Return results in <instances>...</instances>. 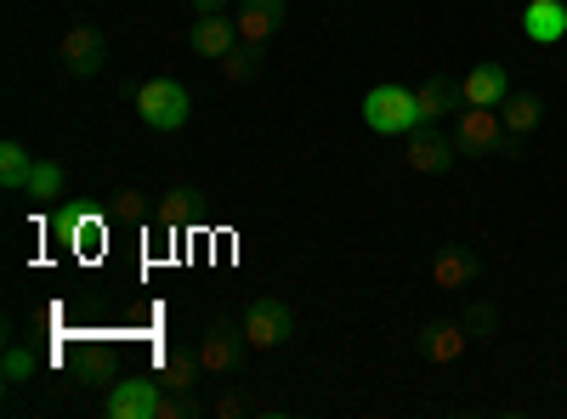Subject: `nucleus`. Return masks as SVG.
Masks as SVG:
<instances>
[{"instance_id": "nucleus-2", "label": "nucleus", "mask_w": 567, "mask_h": 419, "mask_svg": "<svg viewBox=\"0 0 567 419\" xmlns=\"http://www.w3.org/2000/svg\"><path fill=\"white\" fill-rule=\"evenodd\" d=\"M136 114H142V125H154V130H182L187 125V85L148 80L136 91Z\"/></svg>"}, {"instance_id": "nucleus-25", "label": "nucleus", "mask_w": 567, "mask_h": 419, "mask_svg": "<svg viewBox=\"0 0 567 419\" xmlns=\"http://www.w3.org/2000/svg\"><path fill=\"white\" fill-rule=\"evenodd\" d=\"M194 7H199V18H205V12H221V0H194Z\"/></svg>"}, {"instance_id": "nucleus-19", "label": "nucleus", "mask_w": 567, "mask_h": 419, "mask_svg": "<svg viewBox=\"0 0 567 419\" xmlns=\"http://www.w3.org/2000/svg\"><path fill=\"white\" fill-rule=\"evenodd\" d=\"M414 103H420V119H443V108H449V85H443V80L414 85Z\"/></svg>"}, {"instance_id": "nucleus-24", "label": "nucleus", "mask_w": 567, "mask_h": 419, "mask_svg": "<svg viewBox=\"0 0 567 419\" xmlns=\"http://www.w3.org/2000/svg\"><path fill=\"white\" fill-rule=\"evenodd\" d=\"M216 413H221V419H233V413H245V402H239V397H221V402H216Z\"/></svg>"}, {"instance_id": "nucleus-5", "label": "nucleus", "mask_w": 567, "mask_h": 419, "mask_svg": "<svg viewBox=\"0 0 567 419\" xmlns=\"http://www.w3.org/2000/svg\"><path fill=\"white\" fill-rule=\"evenodd\" d=\"M109 413H114V419H154V413H159V380L125 375V380L109 391Z\"/></svg>"}, {"instance_id": "nucleus-17", "label": "nucleus", "mask_w": 567, "mask_h": 419, "mask_svg": "<svg viewBox=\"0 0 567 419\" xmlns=\"http://www.w3.org/2000/svg\"><path fill=\"white\" fill-rule=\"evenodd\" d=\"M432 277L443 290H460V284H471V255H460V250H443L437 255V266H432Z\"/></svg>"}, {"instance_id": "nucleus-21", "label": "nucleus", "mask_w": 567, "mask_h": 419, "mask_svg": "<svg viewBox=\"0 0 567 419\" xmlns=\"http://www.w3.org/2000/svg\"><path fill=\"white\" fill-rule=\"evenodd\" d=\"M29 375H34V357H29L23 346H12V352H7V380H12V386H23Z\"/></svg>"}, {"instance_id": "nucleus-1", "label": "nucleus", "mask_w": 567, "mask_h": 419, "mask_svg": "<svg viewBox=\"0 0 567 419\" xmlns=\"http://www.w3.org/2000/svg\"><path fill=\"white\" fill-rule=\"evenodd\" d=\"M363 125L381 136H414L425 119H420V103L409 85H374L363 97Z\"/></svg>"}, {"instance_id": "nucleus-15", "label": "nucleus", "mask_w": 567, "mask_h": 419, "mask_svg": "<svg viewBox=\"0 0 567 419\" xmlns=\"http://www.w3.org/2000/svg\"><path fill=\"white\" fill-rule=\"evenodd\" d=\"M465 352V329L460 323H443V329H425V357L432 363H454Z\"/></svg>"}, {"instance_id": "nucleus-12", "label": "nucleus", "mask_w": 567, "mask_h": 419, "mask_svg": "<svg viewBox=\"0 0 567 419\" xmlns=\"http://www.w3.org/2000/svg\"><path fill=\"white\" fill-rule=\"evenodd\" d=\"M278 18H284L278 0H250V7L239 12V45H261L278 29Z\"/></svg>"}, {"instance_id": "nucleus-4", "label": "nucleus", "mask_w": 567, "mask_h": 419, "mask_svg": "<svg viewBox=\"0 0 567 419\" xmlns=\"http://www.w3.org/2000/svg\"><path fill=\"white\" fill-rule=\"evenodd\" d=\"M284 341H290V306H284V301H256L250 317H245V346L272 352Z\"/></svg>"}, {"instance_id": "nucleus-11", "label": "nucleus", "mask_w": 567, "mask_h": 419, "mask_svg": "<svg viewBox=\"0 0 567 419\" xmlns=\"http://www.w3.org/2000/svg\"><path fill=\"white\" fill-rule=\"evenodd\" d=\"M454 143H443V136H414L409 143V170H420V176H437V170H449L454 165Z\"/></svg>"}, {"instance_id": "nucleus-10", "label": "nucleus", "mask_w": 567, "mask_h": 419, "mask_svg": "<svg viewBox=\"0 0 567 419\" xmlns=\"http://www.w3.org/2000/svg\"><path fill=\"white\" fill-rule=\"evenodd\" d=\"M194 357H199L205 375H233V368H239V341H233V329H210Z\"/></svg>"}, {"instance_id": "nucleus-8", "label": "nucleus", "mask_w": 567, "mask_h": 419, "mask_svg": "<svg viewBox=\"0 0 567 419\" xmlns=\"http://www.w3.org/2000/svg\"><path fill=\"white\" fill-rule=\"evenodd\" d=\"M63 63L74 69V74H97L103 69V40H97V29H69L63 34Z\"/></svg>"}, {"instance_id": "nucleus-18", "label": "nucleus", "mask_w": 567, "mask_h": 419, "mask_svg": "<svg viewBox=\"0 0 567 419\" xmlns=\"http://www.w3.org/2000/svg\"><path fill=\"white\" fill-rule=\"evenodd\" d=\"M187 216H199V193H187V188H176V193H171V199L159 205V221H165V227H182Z\"/></svg>"}, {"instance_id": "nucleus-6", "label": "nucleus", "mask_w": 567, "mask_h": 419, "mask_svg": "<svg viewBox=\"0 0 567 419\" xmlns=\"http://www.w3.org/2000/svg\"><path fill=\"white\" fill-rule=\"evenodd\" d=\"M460 97L471 103V108H499L505 97H511V74L499 69V63H477L465 74V85H460Z\"/></svg>"}, {"instance_id": "nucleus-13", "label": "nucleus", "mask_w": 567, "mask_h": 419, "mask_svg": "<svg viewBox=\"0 0 567 419\" xmlns=\"http://www.w3.org/2000/svg\"><path fill=\"white\" fill-rule=\"evenodd\" d=\"M499 119H505V136H528L539 125V97H505Z\"/></svg>"}, {"instance_id": "nucleus-3", "label": "nucleus", "mask_w": 567, "mask_h": 419, "mask_svg": "<svg viewBox=\"0 0 567 419\" xmlns=\"http://www.w3.org/2000/svg\"><path fill=\"white\" fill-rule=\"evenodd\" d=\"M499 143H505V119H499V108H460V125H454V148L460 154H471V159H488V154H499Z\"/></svg>"}, {"instance_id": "nucleus-7", "label": "nucleus", "mask_w": 567, "mask_h": 419, "mask_svg": "<svg viewBox=\"0 0 567 419\" xmlns=\"http://www.w3.org/2000/svg\"><path fill=\"white\" fill-rule=\"evenodd\" d=\"M523 34H528L534 45H556V40L567 34V7H561V0H528Z\"/></svg>"}, {"instance_id": "nucleus-14", "label": "nucleus", "mask_w": 567, "mask_h": 419, "mask_svg": "<svg viewBox=\"0 0 567 419\" xmlns=\"http://www.w3.org/2000/svg\"><path fill=\"white\" fill-rule=\"evenodd\" d=\"M63 165H52V159H34V170H29V199H63Z\"/></svg>"}, {"instance_id": "nucleus-9", "label": "nucleus", "mask_w": 567, "mask_h": 419, "mask_svg": "<svg viewBox=\"0 0 567 419\" xmlns=\"http://www.w3.org/2000/svg\"><path fill=\"white\" fill-rule=\"evenodd\" d=\"M194 45H199V52L205 57H227L233 52V45H239V23H227V18H216V12H205L199 23H194Z\"/></svg>"}, {"instance_id": "nucleus-23", "label": "nucleus", "mask_w": 567, "mask_h": 419, "mask_svg": "<svg viewBox=\"0 0 567 419\" xmlns=\"http://www.w3.org/2000/svg\"><path fill=\"white\" fill-rule=\"evenodd\" d=\"M114 210H120L125 221H136V216H142V199H136V193H120V199H114Z\"/></svg>"}, {"instance_id": "nucleus-22", "label": "nucleus", "mask_w": 567, "mask_h": 419, "mask_svg": "<svg viewBox=\"0 0 567 419\" xmlns=\"http://www.w3.org/2000/svg\"><path fill=\"white\" fill-rule=\"evenodd\" d=\"M221 69H227V80H245L250 74V45H233V52L221 57Z\"/></svg>"}, {"instance_id": "nucleus-20", "label": "nucleus", "mask_w": 567, "mask_h": 419, "mask_svg": "<svg viewBox=\"0 0 567 419\" xmlns=\"http://www.w3.org/2000/svg\"><path fill=\"white\" fill-rule=\"evenodd\" d=\"M194 368H199V357H182V352H171V357H165V380H171V391L194 386Z\"/></svg>"}, {"instance_id": "nucleus-16", "label": "nucleus", "mask_w": 567, "mask_h": 419, "mask_svg": "<svg viewBox=\"0 0 567 419\" xmlns=\"http://www.w3.org/2000/svg\"><path fill=\"white\" fill-rule=\"evenodd\" d=\"M29 170H34V159L23 143H0V181L7 188H29Z\"/></svg>"}]
</instances>
